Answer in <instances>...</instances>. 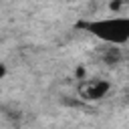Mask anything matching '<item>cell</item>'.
I'll return each mask as SVG.
<instances>
[{
	"label": "cell",
	"mask_w": 129,
	"mask_h": 129,
	"mask_svg": "<svg viewBox=\"0 0 129 129\" xmlns=\"http://www.w3.org/2000/svg\"><path fill=\"white\" fill-rule=\"evenodd\" d=\"M109 8H111V10H119V8H121V2H111Z\"/></svg>",
	"instance_id": "cell-4"
},
{
	"label": "cell",
	"mask_w": 129,
	"mask_h": 129,
	"mask_svg": "<svg viewBox=\"0 0 129 129\" xmlns=\"http://www.w3.org/2000/svg\"><path fill=\"white\" fill-rule=\"evenodd\" d=\"M105 62L107 64H117L119 60H121V50L117 48V46H111V48H107V52H105Z\"/></svg>",
	"instance_id": "cell-3"
},
{
	"label": "cell",
	"mask_w": 129,
	"mask_h": 129,
	"mask_svg": "<svg viewBox=\"0 0 129 129\" xmlns=\"http://www.w3.org/2000/svg\"><path fill=\"white\" fill-rule=\"evenodd\" d=\"M109 83L107 81H95L87 91H85V97L87 99H103L107 93H109Z\"/></svg>",
	"instance_id": "cell-2"
},
{
	"label": "cell",
	"mask_w": 129,
	"mask_h": 129,
	"mask_svg": "<svg viewBox=\"0 0 129 129\" xmlns=\"http://www.w3.org/2000/svg\"><path fill=\"white\" fill-rule=\"evenodd\" d=\"M77 77H79V79H83V77H85V69H83V67H79V69H77Z\"/></svg>",
	"instance_id": "cell-5"
},
{
	"label": "cell",
	"mask_w": 129,
	"mask_h": 129,
	"mask_svg": "<svg viewBox=\"0 0 129 129\" xmlns=\"http://www.w3.org/2000/svg\"><path fill=\"white\" fill-rule=\"evenodd\" d=\"M81 28H87L101 40L117 46L129 40V18H105V20H93V22H79Z\"/></svg>",
	"instance_id": "cell-1"
},
{
	"label": "cell",
	"mask_w": 129,
	"mask_h": 129,
	"mask_svg": "<svg viewBox=\"0 0 129 129\" xmlns=\"http://www.w3.org/2000/svg\"><path fill=\"white\" fill-rule=\"evenodd\" d=\"M4 75H6V67L0 62V79H4Z\"/></svg>",
	"instance_id": "cell-6"
}]
</instances>
